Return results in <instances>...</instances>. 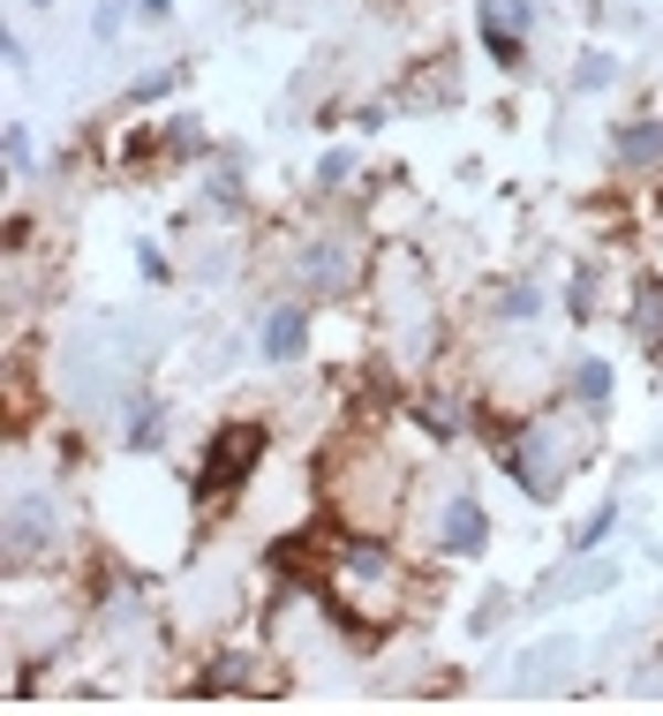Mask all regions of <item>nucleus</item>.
<instances>
[{
    "label": "nucleus",
    "instance_id": "nucleus-5",
    "mask_svg": "<svg viewBox=\"0 0 663 716\" xmlns=\"http://www.w3.org/2000/svg\"><path fill=\"white\" fill-rule=\"evenodd\" d=\"M302 339H309V309H302V302H287V309L264 317V355H272V362H294Z\"/></svg>",
    "mask_w": 663,
    "mask_h": 716
},
{
    "label": "nucleus",
    "instance_id": "nucleus-1",
    "mask_svg": "<svg viewBox=\"0 0 663 716\" xmlns=\"http://www.w3.org/2000/svg\"><path fill=\"white\" fill-rule=\"evenodd\" d=\"M256 461H264V422H219V438L197 461V498H227L234 483H249Z\"/></svg>",
    "mask_w": 663,
    "mask_h": 716
},
{
    "label": "nucleus",
    "instance_id": "nucleus-7",
    "mask_svg": "<svg viewBox=\"0 0 663 716\" xmlns=\"http://www.w3.org/2000/svg\"><path fill=\"white\" fill-rule=\"evenodd\" d=\"M573 392H580V400H588V408H603V400H611V362H580Z\"/></svg>",
    "mask_w": 663,
    "mask_h": 716
},
{
    "label": "nucleus",
    "instance_id": "nucleus-9",
    "mask_svg": "<svg viewBox=\"0 0 663 716\" xmlns=\"http://www.w3.org/2000/svg\"><path fill=\"white\" fill-rule=\"evenodd\" d=\"M611 520H619V513H611V506H603V513H588V528H580V544H573V550H596V544H603V536H611Z\"/></svg>",
    "mask_w": 663,
    "mask_h": 716
},
{
    "label": "nucleus",
    "instance_id": "nucleus-4",
    "mask_svg": "<svg viewBox=\"0 0 663 716\" xmlns=\"http://www.w3.org/2000/svg\"><path fill=\"white\" fill-rule=\"evenodd\" d=\"M483 544H491V513L475 506V498H453V506H445V550H453V558H475Z\"/></svg>",
    "mask_w": 663,
    "mask_h": 716
},
{
    "label": "nucleus",
    "instance_id": "nucleus-10",
    "mask_svg": "<svg viewBox=\"0 0 663 716\" xmlns=\"http://www.w3.org/2000/svg\"><path fill=\"white\" fill-rule=\"evenodd\" d=\"M497 317H536V287H513V295L497 302Z\"/></svg>",
    "mask_w": 663,
    "mask_h": 716
},
{
    "label": "nucleus",
    "instance_id": "nucleus-8",
    "mask_svg": "<svg viewBox=\"0 0 663 716\" xmlns=\"http://www.w3.org/2000/svg\"><path fill=\"white\" fill-rule=\"evenodd\" d=\"M566 589H611V566H580V573H566V581H543V603Z\"/></svg>",
    "mask_w": 663,
    "mask_h": 716
},
{
    "label": "nucleus",
    "instance_id": "nucleus-2",
    "mask_svg": "<svg viewBox=\"0 0 663 716\" xmlns=\"http://www.w3.org/2000/svg\"><path fill=\"white\" fill-rule=\"evenodd\" d=\"M53 544H61V528H53V506H45V498H23V506L8 513V550H15V558H45Z\"/></svg>",
    "mask_w": 663,
    "mask_h": 716
},
{
    "label": "nucleus",
    "instance_id": "nucleus-11",
    "mask_svg": "<svg viewBox=\"0 0 663 716\" xmlns=\"http://www.w3.org/2000/svg\"><path fill=\"white\" fill-rule=\"evenodd\" d=\"M98 31H106V39L122 31V0H106V8H98Z\"/></svg>",
    "mask_w": 663,
    "mask_h": 716
},
{
    "label": "nucleus",
    "instance_id": "nucleus-12",
    "mask_svg": "<svg viewBox=\"0 0 663 716\" xmlns=\"http://www.w3.org/2000/svg\"><path fill=\"white\" fill-rule=\"evenodd\" d=\"M166 8H173V0H144V15H151V23H159V15H166Z\"/></svg>",
    "mask_w": 663,
    "mask_h": 716
},
{
    "label": "nucleus",
    "instance_id": "nucleus-3",
    "mask_svg": "<svg viewBox=\"0 0 663 716\" xmlns=\"http://www.w3.org/2000/svg\"><path fill=\"white\" fill-rule=\"evenodd\" d=\"M528 0H483V39H491L497 61H520V31H528Z\"/></svg>",
    "mask_w": 663,
    "mask_h": 716
},
{
    "label": "nucleus",
    "instance_id": "nucleus-6",
    "mask_svg": "<svg viewBox=\"0 0 663 716\" xmlns=\"http://www.w3.org/2000/svg\"><path fill=\"white\" fill-rule=\"evenodd\" d=\"M619 159H625V167H656V159H663V122L625 128V136H619Z\"/></svg>",
    "mask_w": 663,
    "mask_h": 716
}]
</instances>
